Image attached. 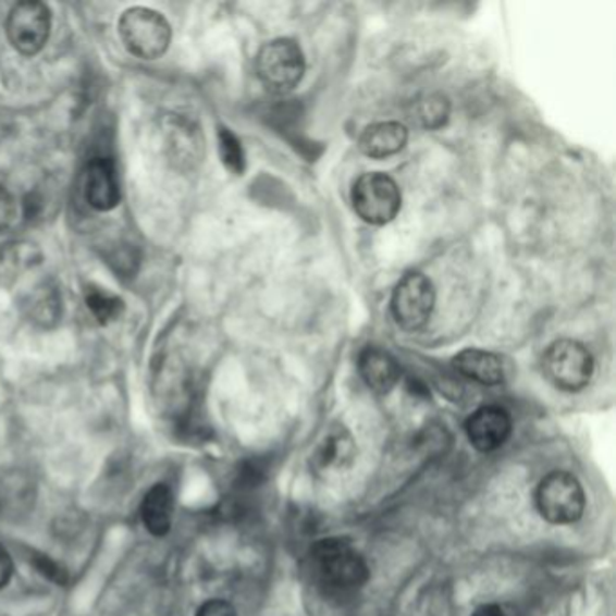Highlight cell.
I'll list each match as a JSON object with an SVG mask.
<instances>
[{"instance_id":"1","label":"cell","mask_w":616,"mask_h":616,"mask_svg":"<svg viewBox=\"0 0 616 616\" xmlns=\"http://www.w3.org/2000/svg\"><path fill=\"white\" fill-rule=\"evenodd\" d=\"M311 563L320 584L331 593H353L369 580V568L352 542L330 537L315 544Z\"/></svg>"},{"instance_id":"2","label":"cell","mask_w":616,"mask_h":616,"mask_svg":"<svg viewBox=\"0 0 616 616\" xmlns=\"http://www.w3.org/2000/svg\"><path fill=\"white\" fill-rule=\"evenodd\" d=\"M118 33L128 53L144 60L160 59L171 46V24L150 8H131L123 13Z\"/></svg>"},{"instance_id":"3","label":"cell","mask_w":616,"mask_h":616,"mask_svg":"<svg viewBox=\"0 0 616 616\" xmlns=\"http://www.w3.org/2000/svg\"><path fill=\"white\" fill-rule=\"evenodd\" d=\"M535 505L547 522L574 525L586 510L584 489L574 473L555 470L537 486Z\"/></svg>"},{"instance_id":"4","label":"cell","mask_w":616,"mask_h":616,"mask_svg":"<svg viewBox=\"0 0 616 616\" xmlns=\"http://www.w3.org/2000/svg\"><path fill=\"white\" fill-rule=\"evenodd\" d=\"M256 70L266 89L286 95L303 81L306 71L303 49L292 38L271 40L257 54Z\"/></svg>"},{"instance_id":"5","label":"cell","mask_w":616,"mask_h":616,"mask_svg":"<svg viewBox=\"0 0 616 616\" xmlns=\"http://www.w3.org/2000/svg\"><path fill=\"white\" fill-rule=\"evenodd\" d=\"M542 369L555 387L577 393L591 382L595 361L584 344L563 338L547 347L542 358Z\"/></svg>"},{"instance_id":"6","label":"cell","mask_w":616,"mask_h":616,"mask_svg":"<svg viewBox=\"0 0 616 616\" xmlns=\"http://www.w3.org/2000/svg\"><path fill=\"white\" fill-rule=\"evenodd\" d=\"M355 212L369 224H387L398 215L402 192L393 177L382 172H369L353 185Z\"/></svg>"},{"instance_id":"7","label":"cell","mask_w":616,"mask_h":616,"mask_svg":"<svg viewBox=\"0 0 616 616\" xmlns=\"http://www.w3.org/2000/svg\"><path fill=\"white\" fill-rule=\"evenodd\" d=\"M436 306V289L423 273H407L396 284L391 300L393 317L407 331H418L431 320Z\"/></svg>"},{"instance_id":"8","label":"cell","mask_w":616,"mask_h":616,"mask_svg":"<svg viewBox=\"0 0 616 616\" xmlns=\"http://www.w3.org/2000/svg\"><path fill=\"white\" fill-rule=\"evenodd\" d=\"M161 152L177 171H192L205 155V139L192 118L171 114L161 120Z\"/></svg>"},{"instance_id":"9","label":"cell","mask_w":616,"mask_h":616,"mask_svg":"<svg viewBox=\"0 0 616 616\" xmlns=\"http://www.w3.org/2000/svg\"><path fill=\"white\" fill-rule=\"evenodd\" d=\"M5 33L19 53L33 57L42 51L51 33V11L42 2H19L10 11Z\"/></svg>"},{"instance_id":"10","label":"cell","mask_w":616,"mask_h":616,"mask_svg":"<svg viewBox=\"0 0 616 616\" xmlns=\"http://www.w3.org/2000/svg\"><path fill=\"white\" fill-rule=\"evenodd\" d=\"M356 443L344 426H331L311 454V470L319 478H338L353 467Z\"/></svg>"},{"instance_id":"11","label":"cell","mask_w":616,"mask_h":616,"mask_svg":"<svg viewBox=\"0 0 616 616\" xmlns=\"http://www.w3.org/2000/svg\"><path fill=\"white\" fill-rule=\"evenodd\" d=\"M468 441L476 451L494 452L505 445L512 434V418L497 405H486L476 410L465 423Z\"/></svg>"},{"instance_id":"12","label":"cell","mask_w":616,"mask_h":616,"mask_svg":"<svg viewBox=\"0 0 616 616\" xmlns=\"http://www.w3.org/2000/svg\"><path fill=\"white\" fill-rule=\"evenodd\" d=\"M84 196L98 212H111L112 208L120 205L116 167L109 158H96L90 161L86 172Z\"/></svg>"},{"instance_id":"13","label":"cell","mask_w":616,"mask_h":616,"mask_svg":"<svg viewBox=\"0 0 616 616\" xmlns=\"http://www.w3.org/2000/svg\"><path fill=\"white\" fill-rule=\"evenodd\" d=\"M22 308L33 324L44 330L59 324L62 315V297L53 281L38 282L22 298Z\"/></svg>"},{"instance_id":"14","label":"cell","mask_w":616,"mask_h":616,"mask_svg":"<svg viewBox=\"0 0 616 616\" xmlns=\"http://www.w3.org/2000/svg\"><path fill=\"white\" fill-rule=\"evenodd\" d=\"M174 506H176L174 492L167 483H156L144 495V501L139 506V516L150 535L165 537L171 531Z\"/></svg>"},{"instance_id":"15","label":"cell","mask_w":616,"mask_h":616,"mask_svg":"<svg viewBox=\"0 0 616 616\" xmlns=\"http://www.w3.org/2000/svg\"><path fill=\"white\" fill-rule=\"evenodd\" d=\"M358 371L367 387L387 394L399 380V367L393 356L378 347H366L358 358Z\"/></svg>"},{"instance_id":"16","label":"cell","mask_w":616,"mask_h":616,"mask_svg":"<svg viewBox=\"0 0 616 616\" xmlns=\"http://www.w3.org/2000/svg\"><path fill=\"white\" fill-rule=\"evenodd\" d=\"M409 139L407 128L398 122L374 123L367 127L358 139L361 155L372 160H383L389 156L398 155Z\"/></svg>"},{"instance_id":"17","label":"cell","mask_w":616,"mask_h":616,"mask_svg":"<svg viewBox=\"0 0 616 616\" xmlns=\"http://www.w3.org/2000/svg\"><path fill=\"white\" fill-rule=\"evenodd\" d=\"M42 262V251L27 241H11L0 246V287H11Z\"/></svg>"},{"instance_id":"18","label":"cell","mask_w":616,"mask_h":616,"mask_svg":"<svg viewBox=\"0 0 616 616\" xmlns=\"http://www.w3.org/2000/svg\"><path fill=\"white\" fill-rule=\"evenodd\" d=\"M454 367L463 377L481 385H500L505 380L503 361L492 353L467 349L454 358Z\"/></svg>"},{"instance_id":"19","label":"cell","mask_w":616,"mask_h":616,"mask_svg":"<svg viewBox=\"0 0 616 616\" xmlns=\"http://www.w3.org/2000/svg\"><path fill=\"white\" fill-rule=\"evenodd\" d=\"M86 304L87 309L100 324H109L112 320L120 319L125 309L122 298L101 287L87 289Z\"/></svg>"},{"instance_id":"20","label":"cell","mask_w":616,"mask_h":616,"mask_svg":"<svg viewBox=\"0 0 616 616\" xmlns=\"http://www.w3.org/2000/svg\"><path fill=\"white\" fill-rule=\"evenodd\" d=\"M218 141L219 156H221L223 165L235 176H241L245 172L246 160L245 150H243L239 139L229 128L221 127L219 128Z\"/></svg>"},{"instance_id":"21","label":"cell","mask_w":616,"mask_h":616,"mask_svg":"<svg viewBox=\"0 0 616 616\" xmlns=\"http://www.w3.org/2000/svg\"><path fill=\"white\" fill-rule=\"evenodd\" d=\"M451 114V103L443 95H431L416 107V118L421 123V127L440 128L445 125Z\"/></svg>"},{"instance_id":"22","label":"cell","mask_w":616,"mask_h":616,"mask_svg":"<svg viewBox=\"0 0 616 616\" xmlns=\"http://www.w3.org/2000/svg\"><path fill=\"white\" fill-rule=\"evenodd\" d=\"M16 219V201L4 186H0V234L10 230Z\"/></svg>"},{"instance_id":"23","label":"cell","mask_w":616,"mask_h":616,"mask_svg":"<svg viewBox=\"0 0 616 616\" xmlns=\"http://www.w3.org/2000/svg\"><path fill=\"white\" fill-rule=\"evenodd\" d=\"M33 563H35V568H37L44 577H48L49 580H53L57 584H65V582H67V574H65L64 569L60 568L59 564L51 560L48 555H37V557H33Z\"/></svg>"},{"instance_id":"24","label":"cell","mask_w":616,"mask_h":616,"mask_svg":"<svg viewBox=\"0 0 616 616\" xmlns=\"http://www.w3.org/2000/svg\"><path fill=\"white\" fill-rule=\"evenodd\" d=\"M196 616H237L235 607L223 599H212L197 609Z\"/></svg>"},{"instance_id":"25","label":"cell","mask_w":616,"mask_h":616,"mask_svg":"<svg viewBox=\"0 0 616 616\" xmlns=\"http://www.w3.org/2000/svg\"><path fill=\"white\" fill-rule=\"evenodd\" d=\"M13 569H15V566H13L11 553L0 544V590H4L5 586L10 584Z\"/></svg>"},{"instance_id":"26","label":"cell","mask_w":616,"mask_h":616,"mask_svg":"<svg viewBox=\"0 0 616 616\" xmlns=\"http://www.w3.org/2000/svg\"><path fill=\"white\" fill-rule=\"evenodd\" d=\"M472 616H508L503 612V607L497 606V604H484V606H479Z\"/></svg>"}]
</instances>
